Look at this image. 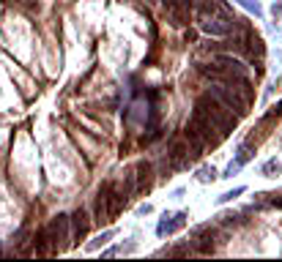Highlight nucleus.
Wrapping results in <instances>:
<instances>
[{"mask_svg": "<svg viewBox=\"0 0 282 262\" xmlns=\"http://www.w3.org/2000/svg\"><path fill=\"white\" fill-rule=\"evenodd\" d=\"M200 30L208 33V36H227V33H230V25L217 22V19H208V17H200Z\"/></svg>", "mask_w": 282, "mask_h": 262, "instance_id": "obj_9", "label": "nucleus"}, {"mask_svg": "<svg viewBox=\"0 0 282 262\" xmlns=\"http://www.w3.org/2000/svg\"><path fill=\"white\" fill-rule=\"evenodd\" d=\"M260 172H263L266 178H277V175L282 172V164L277 159H271V161H266V164H263V170H260Z\"/></svg>", "mask_w": 282, "mask_h": 262, "instance_id": "obj_13", "label": "nucleus"}, {"mask_svg": "<svg viewBox=\"0 0 282 262\" xmlns=\"http://www.w3.org/2000/svg\"><path fill=\"white\" fill-rule=\"evenodd\" d=\"M186 126L197 131L200 137H203V142H206V145H219V139H222V134L214 129V126L208 123V120L200 115V112H192V118H189V123H186Z\"/></svg>", "mask_w": 282, "mask_h": 262, "instance_id": "obj_4", "label": "nucleus"}, {"mask_svg": "<svg viewBox=\"0 0 282 262\" xmlns=\"http://www.w3.org/2000/svg\"><path fill=\"white\" fill-rule=\"evenodd\" d=\"M148 3H156V0H148Z\"/></svg>", "mask_w": 282, "mask_h": 262, "instance_id": "obj_19", "label": "nucleus"}, {"mask_svg": "<svg viewBox=\"0 0 282 262\" xmlns=\"http://www.w3.org/2000/svg\"><path fill=\"white\" fill-rule=\"evenodd\" d=\"M247 44H250V52L252 55H263V38L260 36H255V33H247Z\"/></svg>", "mask_w": 282, "mask_h": 262, "instance_id": "obj_12", "label": "nucleus"}, {"mask_svg": "<svg viewBox=\"0 0 282 262\" xmlns=\"http://www.w3.org/2000/svg\"><path fill=\"white\" fill-rule=\"evenodd\" d=\"M47 238H50V248L52 251H66V248H69V243H66V240H69V216H66V213H58L55 219L50 221V224H47Z\"/></svg>", "mask_w": 282, "mask_h": 262, "instance_id": "obj_2", "label": "nucleus"}, {"mask_svg": "<svg viewBox=\"0 0 282 262\" xmlns=\"http://www.w3.org/2000/svg\"><path fill=\"white\" fill-rule=\"evenodd\" d=\"M217 66L222 69V74L227 79H244L247 77V66L241 63V60H236L233 55H219L217 58Z\"/></svg>", "mask_w": 282, "mask_h": 262, "instance_id": "obj_5", "label": "nucleus"}, {"mask_svg": "<svg viewBox=\"0 0 282 262\" xmlns=\"http://www.w3.org/2000/svg\"><path fill=\"white\" fill-rule=\"evenodd\" d=\"M236 3H241L247 11H252L255 17H263V9H260V3H258V0H236Z\"/></svg>", "mask_w": 282, "mask_h": 262, "instance_id": "obj_15", "label": "nucleus"}, {"mask_svg": "<svg viewBox=\"0 0 282 262\" xmlns=\"http://www.w3.org/2000/svg\"><path fill=\"white\" fill-rule=\"evenodd\" d=\"M134 172H137V175H134V178H137V191L148 189V186H151V175H153V167L148 164V161H140Z\"/></svg>", "mask_w": 282, "mask_h": 262, "instance_id": "obj_10", "label": "nucleus"}, {"mask_svg": "<svg viewBox=\"0 0 282 262\" xmlns=\"http://www.w3.org/2000/svg\"><path fill=\"white\" fill-rule=\"evenodd\" d=\"M274 14H277V17H282V3H279V6L274 3Z\"/></svg>", "mask_w": 282, "mask_h": 262, "instance_id": "obj_18", "label": "nucleus"}, {"mask_svg": "<svg viewBox=\"0 0 282 262\" xmlns=\"http://www.w3.org/2000/svg\"><path fill=\"white\" fill-rule=\"evenodd\" d=\"M184 224H186V213H176V216H165V221H159L156 232L165 238V235H173V232H178Z\"/></svg>", "mask_w": 282, "mask_h": 262, "instance_id": "obj_8", "label": "nucleus"}, {"mask_svg": "<svg viewBox=\"0 0 282 262\" xmlns=\"http://www.w3.org/2000/svg\"><path fill=\"white\" fill-rule=\"evenodd\" d=\"M194 112H200V115H203L208 123L214 126V129L222 134V137L236 129V115H233L230 110H225V107L219 104L217 98L211 96V93H208V96H203L197 104H194Z\"/></svg>", "mask_w": 282, "mask_h": 262, "instance_id": "obj_1", "label": "nucleus"}, {"mask_svg": "<svg viewBox=\"0 0 282 262\" xmlns=\"http://www.w3.org/2000/svg\"><path fill=\"white\" fill-rule=\"evenodd\" d=\"M238 194H244V186H238V189H233V191H225L222 197H217V202H219V205H225V202H230V199H236Z\"/></svg>", "mask_w": 282, "mask_h": 262, "instance_id": "obj_16", "label": "nucleus"}, {"mask_svg": "<svg viewBox=\"0 0 282 262\" xmlns=\"http://www.w3.org/2000/svg\"><path fill=\"white\" fill-rule=\"evenodd\" d=\"M217 178V170H214V167H200L197 170V180L200 183H208V180H214Z\"/></svg>", "mask_w": 282, "mask_h": 262, "instance_id": "obj_14", "label": "nucleus"}, {"mask_svg": "<svg viewBox=\"0 0 282 262\" xmlns=\"http://www.w3.org/2000/svg\"><path fill=\"white\" fill-rule=\"evenodd\" d=\"M69 227H71V238H74V243H79V240L88 235V227H91L88 213H85L83 207H77V211L69 216Z\"/></svg>", "mask_w": 282, "mask_h": 262, "instance_id": "obj_6", "label": "nucleus"}, {"mask_svg": "<svg viewBox=\"0 0 282 262\" xmlns=\"http://www.w3.org/2000/svg\"><path fill=\"white\" fill-rule=\"evenodd\" d=\"M93 216H96L99 224H104V221H110V202H107V191H104V186L99 189L96 194V199H93Z\"/></svg>", "mask_w": 282, "mask_h": 262, "instance_id": "obj_7", "label": "nucleus"}, {"mask_svg": "<svg viewBox=\"0 0 282 262\" xmlns=\"http://www.w3.org/2000/svg\"><path fill=\"white\" fill-rule=\"evenodd\" d=\"M211 96L217 98V101L222 104L225 110L236 112V118L247 115V104H244V101H241V98L236 96V90H233L230 85H214V87H211Z\"/></svg>", "mask_w": 282, "mask_h": 262, "instance_id": "obj_3", "label": "nucleus"}, {"mask_svg": "<svg viewBox=\"0 0 282 262\" xmlns=\"http://www.w3.org/2000/svg\"><path fill=\"white\" fill-rule=\"evenodd\" d=\"M252 153H255V150H252V145H241V147H238V159H236V161H238V164H247V161L252 159Z\"/></svg>", "mask_w": 282, "mask_h": 262, "instance_id": "obj_17", "label": "nucleus"}, {"mask_svg": "<svg viewBox=\"0 0 282 262\" xmlns=\"http://www.w3.org/2000/svg\"><path fill=\"white\" fill-rule=\"evenodd\" d=\"M112 238H115V230H104L102 235H96V238H93V240H91V243L85 246V248H88V251H96V248H102L104 243H110Z\"/></svg>", "mask_w": 282, "mask_h": 262, "instance_id": "obj_11", "label": "nucleus"}]
</instances>
